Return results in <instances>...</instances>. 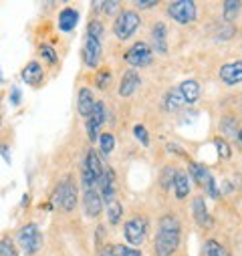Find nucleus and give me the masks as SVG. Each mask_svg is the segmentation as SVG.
<instances>
[{
	"label": "nucleus",
	"mask_w": 242,
	"mask_h": 256,
	"mask_svg": "<svg viewBox=\"0 0 242 256\" xmlns=\"http://www.w3.org/2000/svg\"><path fill=\"white\" fill-rule=\"evenodd\" d=\"M182 236L180 220L174 214H166L160 218V228L156 236V254L158 256H170L176 252Z\"/></svg>",
	"instance_id": "obj_1"
},
{
	"label": "nucleus",
	"mask_w": 242,
	"mask_h": 256,
	"mask_svg": "<svg viewBox=\"0 0 242 256\" xmlns=\"http://www.w3.org/2000/svg\"><path fill=\"white\" fill-rule=\"evenodd\" d=\"M140 24H142V16L136 10H121L113 22V32L119 40H128L138 32Z\"/></svg>",
	"instance_id": "obj_2"
},
{
	"label": "nucleus",
	"mask_w": 242,
	"mask_h": 256,
	"mask_svg": "<svg viewBox=\"0 0 242 256\" xmlns=\"http://www.w3.org/2000/svg\"><path fill=\"white\" fill-rule=\"evenodd\" d=\"M16 242L26 256H34L42 246V232L34 222L24 224L16 234Z\"/></svg>",
	"instance_id": "obj_3"
},
{
	"label": "nucleus",
	"mask_w": 242,
	"mask_h": 256,
	"mask_svg": "<svg viewBox=\"0 0 242 256\" xmlns=\"http://www.w3.org/2000/svg\"><path fill=\"white\" fill-rule=\"evenodd\" d=\"M101 176H103L101 158L95 150H89L85 154V164H83V186H85V190H95Z\"/></svg>",
	"instance_id": "obj_4"
},
{
	"label": "nucleus",
	"mask_w": 242,
	"mask_h": 256,
	"mask_svg": "<svg viewBox=\"0 0 242 256\" xmlns=\"http://www.w3.org/2000/svg\"><path fill=\"white\" fill-rule=\"evenodd\" d=\"M54 200L56 204L60 206V210L65 212H73L75 206H77V186L71 178H65L56 184V190H54Z\"/></svg>",
	"instance_id": "obj_5"
},
{
	"label": "nucleus",
	"mask_w": 242,
	"mask_h": 256,
	"mask_svg": "<svg viewBox=\"0 0 242 256\" xmlns=\"http://www.w3.org/2000/svg\"><path fill=\"white\" fill-rule=\"evenodd\" d=\"M190 176L194 178V182H196V184L206 192V194H208L210 198H218L216 180H214V176L210 174V170H208L206 166L192 162V164H190Z\"/></svg>",
	"instance_id": "obj_6"
},
{
	"label": "nucleus",
	"mask_w": 242,
	"mask_h": 256,
	"mask_svg": "<svg viewBox=\"0 0 242 256\" xmlns=\"http://www.w3.org/2000/svg\"><path fill=\"white\" fill-rule=\"evenodd\" d=\"M196 2L194 0H176L168 6V16L180 24H190L196 18Z\"/></svg>",
	"instance_id": "obj_7"
},
{
	"label": "nucleus",
	"mask_w": 242,
	"mask_h": 256,
	"mask_svg": "<svg viewBox=\"0 0 242 256\" xmlns=\"http://www.w3.org/2000/svg\"><path fill=\"white\" fill-rule=\"evenodd\" d=\"M126 62L132 65L134 69H142V67H148L152 58H154V50L148 42H136L134 46H130L126 50Z\"/></svg>",
	"instance_id": "obj_8"
},
{
	"label": "nucleus",
	"mask_w": 242,
	"mask_h": 256,
	"mask_svg": "<svg viewBox=\"0 0 242 256\" xmlns=\"http://www.w3.org/2000/svg\"><path fill=\"white\" fill-rule=\"evenodd\" d=\"M124 232H126V240L132 246H140L148 236V220L144 216H134L132 220L126 222Z\"/></svg>",
	"instance_id": "obj_9"
},
{
	"label": "nucleus",
	"mask_w": 242,
	"mask_h": 256,
	"mask_svg": "<svg viewBox=\"0 0 242 256\" xmlns=\"http://www.w3.org/2000/svg\"><path fill=\"white\" fill-rule=\"evenodd\" d=\"M105 117H107V107H105V103L103 101H95V107H93V111L89 113V117H87V136H89V140L91 142H97V138L101 136V127H103V123H105Z\"/></svg>",
	"instance_id": "obj_10"
},
{
	"label": "nucleus",
	"mask_w": 242,
	"mask_h": 256,
	"mask_svg": "<svg viewBox=\"0 0 242 256\" xmlns=\"http://www.w3.org/2000/svg\"><path fill=\"white\" fill-rule=\"evenodd\" d=\"M103 40H97L93 36H87L85 40V46H83V60L89 69H95L99 67L101 62V56H103Z\"/></svg>",
	"instance_id": "obj_11"
},
{
	"label": "nucleus",
	"mask_w": 242,
	"mask_h": 256,
	"mask_svg": "<svg viewBox=\"0 0 242 256\" xmlns=\"http://www.w3.org/2000/svg\"><path fill=\"white\" fill-rule=\"evenodd\" d=\"M142 85V77L136 69H130L124 73L121 77V83H119V97H132Z\"/></svg>",
	"instance_id": "obj_12"
},
{
	"label": "nucleus",
	"mask_w": 242,
	"mask_h": 256,
	"mask_svg": "<svg viewBox=\"0 0 242 256\" xmlns=\"http://www.w3.org/2000/svg\"><path fill=\"white\" fill-rule=\"evenodd\" d=\"M220 79L226 85H240L242 83V60H232L220 67Z\"/></svg>",
	"instance_id": "obj_13"
},
{
	"label": "nucleus",
	"mask_w": 242,
	"mask_h": 256,
	"mask_svg": "<svg viewBox=\"0 0 242 256\" xmlns=\"http://www.w3.org/2000/svg\"><path fill=\"white\" fill-rule=\"evenodd\" d=\"M83 206H85V214L89 218H97L103 210V198L97 190H85L83 194Z\"/></svg>",
	"instance_id": "obj_14"
},
{
	"label": "nucleus",
	"mask_w": 242,
	"mask_h": 256,
	"mask_svg": "<svg viewBox=\"0 0 242 256\" xmlns=\"http://www.w3.org/2000/svg\"><path fill=\"white\" fill-rule=\"evenodd\" d=\"M152 42H154V48L156 52L160 54H166L168 52V28L164 22H156L154 28H152Z\"/></svg>",
	"instance_id": "obj_15"
},
{
	"label": "nucleus",
	"mask_w": 242,
	"mask_h": 256,
	"mask_svg": "<svg viewBox=\"0 0 242 256\" xmlns=\"http://www.w3.org/2000/svg\"><path fill=\"white\" fill-rule=\"evenodd\" d=\"M192 214H194V220L198 222V226L212 228V216L208 214V208H206V202H204L202 196L194 198V202H192Z\"/></svg>",
	"instance_id": "obj_16"
},
{
	"label": "nucleus",
	"mask_w": 242,
	"mask_h": 256,
	"mask_svg": "<svg viewBox=\"0 0 242 256\" xmlns=\"http://www.w3.org/2000/svg\"><path fill=\"white\" fill-rule=\"evenodd\" d=\"M42 77H44V71H42V67H40V62H36V60H30L28 65L22 69V81H24L26 85H30V87L40 85Z\"/></svg>",
	"instance_id": "obj_17"
},
{
	"label": "nucleus",
	"mask_w": 242,
	"mask_h": 256,
	"mask_svg": "<svg viewBox=\"0 0 242 256\" xmlns=\"http://www.w3.org/2000/svg\"><path fill=\"white\" fill-rule=\"evenodd\" d=\"M77 22H79V10L77 8L67 6L58 12V28L63 32H71L77 26Z\"/></svg>",
	"instance_id": "obj_18"
},
{
	"label": "nucleus",
	"mask_w": 242,
	"mask_h": 256,
	"mask_svg": "<svg viewBox=\"0 0 242 256\" xmlns=\"http://www.w3.org/2000/svg\"><path fill=\"white\" fill-rule=\"evenodd\" d=\"M93 107H95L93 91H91L89 87H81V89H79V95H77V109H79V113L87 119L89 113L93 111Z\"/></svg>",
	"instance_id": "obj_19"
},
{
	"label": "nucleus",
	"mask_w": 242,
	"mask_h": 256,
	"mask_svg": "<svg viewBox=\"0 0 242 256\" xmlns=\"http://www.w3.org/2000/svg\"><path fill=\"white\" fill-rule=\"evenodd\" d=\"M178 91H180L182 99H184V103H196V101L200 99V85H198V81H194V79L184 81V83L178 87Z\"/></svg>",
	"instance_id": "obj_20"
},
{
	"label": "nucleus",
	"mask_w": 242,
	"mask_h": 256,
	"mask_svg": "<svg viewBox=\"0 0 242 256\" xmlns=\"http://www.w3.org/2000/svg\"><path fill=\"white\" fill-rule=\"evenodd\" d=\"M174 190H176V198H178V200H184V198L190 194V180H188V174H186V172L176 170V176H174Z\"/></svg>",
	"instance_id": "obj_21"
},
{
	"label": "nucleus",
	"mask_w": 242,
	"mask_h": 256,
	"mask_svg": "<svg viewBox=\"0 0 242 256\" xmlns=\"http://www.w3.org/2000/svg\"><path fill=\"white\" fill-rule=\"evenodd\" d=\"M182 105H184V99H182L180 91H178V89H170V91L166 93V99H164V107H166L168 111H178Z\"/></svg>",
	"instance_id": "obj_22"
},
{
	"label": "nucleus",
	"mask_w": 242,
	"mask_h": 256,
	"mask_svg": "<svg viewBox=\"0 0 242 256\" xmlns=\"http://www.w3.org/2000/svg\"><path fill=\"white\" fill-rule=\"evenodd\" d=\"M240 8H242V2L240 0H226L222 4V10H224V20L232 22L238 14H240Z\"/></svg>",
	"instance_id": "obj_23"
},
{
	"label": "nucleus",
	"mask_w": 242,
	"mask_h": 256,
	"mask_svg": "<svg viewBox=\"0 0 242 256\" xmlns=\"http://www.w3.org/2000/svg\"><path fill=\"white\" fill-rule=\"evenodd\" d=\"M121 216H124V206H121V202L117 200H111L107 202V218L111 224H119Z\"/></svg>",
	"instance_id": "obj_24"
},
{
	"label": "nucleus",
	"mask_w": 242,
	"mask_h": 256,
	"mask_svg": "<svg viewBox=\"0 0 242 256\" xmlns=\"http://www.w3.org/2000/svg\"><path fill=\"white\" fill-rule=\"evenodd\" d=\"M38 54H40L42 60L48 62V65H56V62H58V54H56V50H54L50 44H46V42H40V46H38Z\"/></svg>",
	"instance_id": "obj_25"
},
{
	"label": "nucleus",
	"mask_w": 242,
	"mask_h": 256,
	"mask_svg": "<svg viewBox=\"0 0 242 256\" xmlns=\"http://www.w3.org/2000/svg\"><path fill=\"white\" fill-rule=\"evenodd\" d=\"M97 142H99V154L101 156H109L113 152V148H115V138L111 134H101L97 138Z\"/></svg>",
	"instance_id": "obj_26"
},
{
	"label": "nucleus",
	"mask_w": 242,
	"mask_h": 256,
	"mask_svg": "<svg viewBox=\"0 0 242 256\" xmlns=\"http://www.w3.org/2000/svg\"><path fill=\"white\" fill-rule=\"evenodd\" d=\"M204 256H230V252L216 240H208L204 246Z\"/></svg>",
	"instance_id": "obj_27"
},
{
	"label": "nucleus",
	"mask_w": 242,
	"mask_h": 256,
	"mask_svg": "<svg viewBox=\"0 0 242 256\" xmlns=\"http://www.w3.org/2000/svg\"><path fill=\"white\" fill-rule=\"evenodd\" d=\"M111 250H113L115 256H144L138 248H132V246H126V244H115V246H111Z\"/></svg>",
	"instance_id": "obj_28"
},
{
	"label": "nucleus",
	"mask_w": 242,
	"mask_h": 256,
	"mask_svg": "<svg viewBox=\"0 0 242 256\" xmlns=\"http://www.w3.org/2000/svg\"><path fill=\"white\" fill-rule=\"evenodd\" d=\"M0 256H18L16 254V248H14V244H12V240L10 238H0Z\"/></svg>",
	"instance_id": "obj_29"
},
{
	"label": "nucleus",
	"mask_w": 242,
	"mask_h": 256,
	"mask_svg": "<svg viewBox=\"0 0 242 256\" xmlns=\"http://www.w3.org/2000/svg\"><path fill=\"white\" fill-rule=\"evenodd\" d=\"M103 32H105V28H103V24H101L99 20H91V22H89V26H87V36H93V38H97V40H103Z\"/></svg>",
	"instance_id": "obj_30"
},
{
	"label": "nucleus",
	"mask_w": 242,
	"mask_h": 256,
	"mask_svg": "<svg viewBox=\"0 0 242 256\" xmlns=\"http://www.w3.org/2000/svg\"><path fill=\"white\" fill-rule=\"evenodd\" d=\"M95 83H97V89H107L109 87V83H111V71L109 69H101L99 73H97V77H95Z\"/></svg>",
	"instance_id": "obj_31"
},
{
	"label": "nucleus",
	"mask_w": 242,
	"mask_h": 256,
	"mask_svg": "<svg viewBox=\"0 0 242 256\" xmlns=\"http://www.w3.org/2000/svg\"><path fill=\"white\" fill-rule=\"evenodd\" d=\"M214 146H216V150H218V156H220L222 160H228V158H230L232 150H230L228 142H224L222 138H216V140H214Z\"/></svg>",
	"instance_id": "obj_32"
},
{
	"label": "nucleus",
	"mask_w": 242,
	"mask_h": 256,
	"mask_svg": "<svg viewBox=\"0 0 242 256\" xmlns=\"http://www.w3.org/2000/svg\"><path fill=\"white\" fill-rule=\"evenodd\" d=\"M236 125H238V121H236L234 117H224V119H222V132L234 138V136H238Z\"/></svg>",
	"instance_id": "obj_33"
},
{
	"label": "nucleus",
	"mask_w": 242,
	"mask_h": 256,
	"mask_svg": "<svg viewBox=\"0 0 242 256\" xmlns=\"http://www.w3.org/2000/svg\"><path fill=\"white\" fill-rule=\"evenodd\" d=\"M134 136L142 142V146H150V134H148V130H146V125H142V123H138L136 127H134Z\"/></svg>",
	"instance_id": "obj_34"
},
{
	"label": "nucleus",
	"mask_w": 242,
	"mask_h": 256,
	"mask_svg": "<svg viewBox=\"0 0 242 256\" xmlns=\"http://www.w3.org/2000/svg\"><path fill=\"white\" fill-rule=\"evenodd\" d=\"M174 176H176V168H164V172H162V186L166 190L170 186H174Z\"/></svg>",
	"instance_id": "obj_35"
},
{
	"label": "nucleus",
	"mask_w": 242,
	"mask_h": 256,
	"mask_svg": "<svg viewBox=\"0 0 242 256\" xmlns=\"http://www.w3.org/2000/svg\"><path fill=\"white\" fill-rule=\"evenodd\" d=\"M117 8H119V2H101V10L105 14H115Z\"/></svg>",
	"instance_id": "obj_36"
},
{
	"label": "nucleus",
	"mask_w": 242,
	"mask_h": 256,
	"mask_svg": "<svg viewBox=\"0 0 242 256\" xmlns=\"http://www.w3.org/2000/svg\"><path fill=\"white\" fill-rule=\"evenodd\" d=\"M158 6V0H152V2H144V0H140L138 2V8H156Z\"/></svg>",
	"instance_id": "obj_37"
},
{
	"label": "nucleus",
	"mask_w": 242,
	"mask_h": 256,
	"mask_svg": "<svg viewBox=\"0 0 242 256\" xmlns=\"http://www.w3.org/2000/svg\"><path fill=\"white\" fill-rule=\"evenodd\" d=\"M10 101H12L14 105H18V103H20V91H18V89H12V95H10Z\"/></svg>",
	"instance_id": "obj_38"
},
{
	"label": "nucleus",
	"mask_w": 242,
	"mask_h": 256,
	"mask_svg": "<svg viewBox=\"0 0 242 256\" xmlns=\"http://www.w3.org/2000/svg\"><path fill=\"white\" fill-rule=\"evenodd\" d=\"M166 148H168V152H176V154H180V156H186V152H182V150H180L178 146H174V144H168ZM186 158H188V156H186Z\"/></svg>",
	"instance_id": "obj_39"
},
{
	"label": "nucleus",
	"mask_w": 242,
	"mask_h": 256,
	"mask_svg": "<svg viewBox=\"0 0 242 256\" xmlns=\"http://www.w3.org/2000/svg\"><path fill=\"white\" fill-rule=\"evenodd\" d=\"M99 256H115V254H113V250H111V246H109V248H103V250L99 252Z\"/></svg>",
	"instance_id": "obj_40"
},
{
	"label": "nucleus",
	"mask_w": 242,
	"mask_h": 256,
	"mask_svg": "<svg viewBox=\"0 0 242 256\" xmlns=\"http://www.w3.org/2000/svg\"><path fill=\"white\" fill-rule=\"evenodd\" d=\"M238 142L242 144V127H240V130H238Z\"/></svg>",
	"instance_id": "obj_41"
},
{
	"label": "nucleus",
	"mask_w": 242,
	"mask_h": 256,
	"mask_svg": "<svg viewBox=\"0 0 242 256\" xmlns=\"http://www.w3.org/2000/svg\"><path fill=\"white\" fill-rule=\"evenodd\" d=\"M0 83H2V71H0Z\"/></svg>",
	"instance_id": "obj_42"
}]
</instances>
